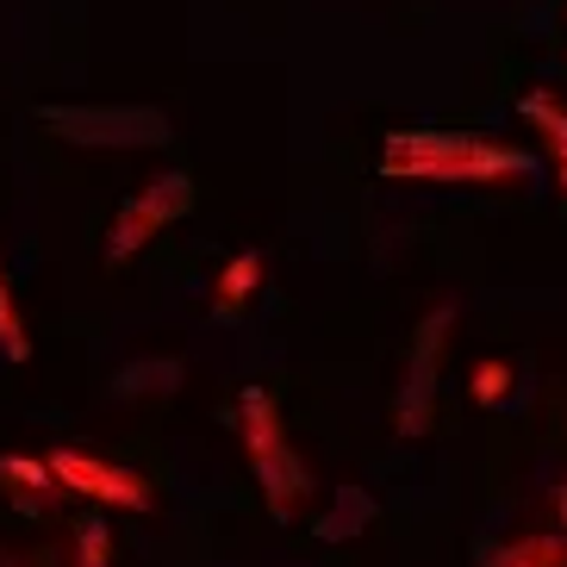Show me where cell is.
<instances>
[{"instance_id":"obj_8","label":"cell","mask_w":567,"mask_h":567,"mask_svg":"<svg viewBox=\"0 0 567 567\" xmlns=\"http://www.w3.org/2000/svg\"><path fill=\"white\" fill-rule=\"evenodd\" d=\"M182 386V362L175 355H144V362L118 368L113 374V393L118 400H137V393H175Z\"/></svg>"},{"instance_id":"obj_13","label":"cell","mask_w":567,"mask_h":567,"mask_svg":"<svg viewBox=\"0 0 567 567\" xmlns=\"http://www.w3.org/2000/svg\"><path fill=\"white\" fill-rule=\"evenodd\" d=\"M75 567H113V530H106V517H87L82 530H75Z\"/></svg>"},{"instance_id":"obj_4","label":"cell","mask_w":567,"mask_h":567,"mask_svg":"<svg viewBox=\"0 0 567 567\" xmlns=\"http://www.w3.org/2000/svg\"><path fill=\"white\" fill-rule=\"evenodd\" d=\"M194 206V182H187L182 168H168V175H156V182H144L132 194V200L118 206L113 231H106V262H132L151 237H163V225H175V218Z\"/></svg>"},{"instance_id":"obj_15","label":"cell","mask_w":567,"mask_h":567,"mask_svg":"<svg viewBox=\"0 0 567 567\" xmlns=\"http://www.w3.org/2000/svg\"><path fill=\"white\" fill-rule=\"evenodd\" d=\"M467 393H474L481 405H499L505 393H512V368H505L499 355H493V362H481V368H474V386H467Z\"/></svg>"},{"instance_id":"obj_16","label":"cell","mask_w":567,"mask_h":567,"mask_svg":"<svg viewBox=\"0 0 567 567\" xmlns=\"http://www.w3.org/2000/svg\"><path fill=\"white\" fill-rule=\"evenodd\" d=\"M555 517H561V530H567V486L555 493Z\"/></svg>"},{"instance_id":"obj_17","label":"cell","mask_w":567,"mask_h":567,"mask_svg":"<svg viewBox=\"0 0 567 567\" xmlns=\"http://www.w3.org/2000/svg\"><path fill=\"white\" fill-rule=\"evenodd\" d=\"M561 187H567V163H561Z\"/></svg>"},{"instance_id":"obj_3","label":"cell","mask_w":567,"mask_h":567,"mask_svg":"<svg viewBox=\"0 0 567 567\" xmlns=\"http://www.w3.org/2000/svg\"><path fill=\"white\" fill-rule=\"evenodd\" d=\"M44 125L87 151H151L168 144V118L156 106H44Z\"/></svg>"},{"instance_id":"obj_14","label":"cell","mask_w":567,"mask_h":567,"mask_svg":"<svg viewBox=\"0 0 567 567\" xmlns=\"http://www.w3.org/2000/svg\"><path fill=\"white\" fill-rule=\"evenodd\" d=\"M0 355H7V362H25V355H32V337L19 324V306H13V293H7V281H0Z\"/></svg>"},{"instance_id":"obj_7","label":"cell","mask_w":567,"mask_h":567,"mask_svg":"<svg viewBox=\"0 0 567 567\" xmlns=\"http://www.w3.org/2000/svg\"><path fill=\"white\" fill-rule=\"evenodd\" d=\"M374 517H381V505L368 499L362 486H337V493H331V512L318 517L312 530H318V543H350V536H362Z\"/></svg>"},{"instance_id":"obj_12","label":"cell","mask_w":567,"mask_h":567,"mask_svg":"<svg viewBox=\"0 0 567 567\" xmlns=\"http://www.w3.org/2000/svg\"><path fill=\"white\" fill-rule=\"evenodd\" d=\"M524 118H530V125H543L555 163H567V113H561V106H555L549 94H530V101H524Z\"/></svg>"},{"instance_id":"obj_2","label":"cell","mask_w":567,"mask_h":567,"mask_svg":"<svg viewBox=\"0 0 567 567\" xmlns=\"http://www.w3.org/2000/svg\"><path fill=\"white\" fill-rule=\"evenodd\" d=\"M237 431H244V450H250V467L256 481H262V499L275 517H293V505L312 493V474L306 462L293 455V443L281 436V412L268 400L262 386H244V400H237Z\"/></svg>"},{"instance_id":"obj_5","label":"cell","mask_w":567,"mask_h":567,"mask_svg":"<svg viewBox=\"0 0 567 567\" xmlns=\"http://www.w3.org/2000/svg\"><path fill=\"white\" fill-rule=\"evenodd\" d=\"M44 467H51L56 493H82V499L118 505V512H151V505H156L151 481L132 474V467L94 462V455H75V450H51V455H44Z\"/></svg>"},{"instance_id":"obj_1","label":"cell","mask_w":567,"mask_h":567,"mask_svg":"<svg viewBox=\"0 0 567 567\" xmlns=\"http://www.w3.org/2000/svg\"><path fill=\"white\" fill-rule=\"evenodd\" d=\"M381 168L400 175V182L481 187V182H505V175H536V156L474 132H393Z\"/></svg>"},{"instance_id":"obj_9","label":"cell","mask_w":567,"mask_h":567,"mask_svg":"<svg viewBox=\"0 0 567 567\" xmlns=\"http://www.w3.org/2000/svg\"><path fill=\"white\" fill-rule=\"evenodd\" d=\"M481 567H567V536H517L493 549Z\"/></svg>"},{"instance_id":"obj_10","label":"cell","mask_w":567,"mask_h":567,"mask_svg":"<svg viewBox=\"0 0 567 567\" xmlns=\"http://www.w3.org/2000/svg\"><path fill=\"white\" fill-rule=\"evenodd\" d=\"M256 287H262V256L256 250H244V256H231V262H225V275H218V300H213V312L218 318H231L237 306L250 300Z\"/></svg>"},{"instance_id":"obj_6","label":"cell","mask_w":567,"mask_h":567,"mask_svg":"<svg viewBox=\"0 0 567 567\" xmlns=\"http://www.w3.org/2000/svg\"><path fill=\"white\" fill-rule=\"evenodd\" d=\"M455 324V306H436L424 324H417L412 337V368H405V386H400V412H393V424H400V436L412 443V436H424V424H431V405H436V368H443V331Z\"/></svg>"},{"instance_id":"obj_11","label":"cell","mask_w":567,"mask_h":567,"mask_svg":"<svg viewBox=\"0 0 567 567\" xmlns=\"http://www.w3.org/2000/svg\"><path fill=\"white\" fill-rule=\"evenodd\" d=\"M0 481L19 486V499L38 505V499H56V481H51V467L32 462V455H0Z\"/></svg>"}]
</instances>
